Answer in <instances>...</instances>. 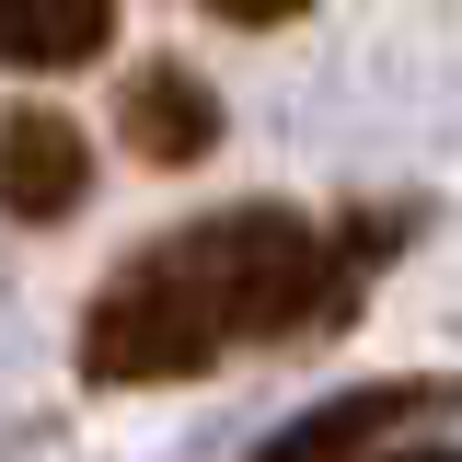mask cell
<instances>
[{"instance_id":"1","label":"cell","mask_w":462,"mask_h":462,"mask_svg":"<svg viewBox=\"0 0 462 462\" xmlns=\"http://www.w3.org/2000/svg\"><path fill=\"white\" fill-rule=\"evenodd\" d=\"M324 231L300 208H220L185 220L162 243H139L93 312H81V382L105 393H162L220 370L231 346H278V336H324Z\"/></svg>"},{"instance_id":"6","label":"cell","mask_w":462,"mask_h":462,"mask_svg":"<svg viewBox=\"0 0 462 462\" xmlns=\"http://www.w3.org/2000/svg\"><path fill=\"white\" fill-rule=\"evenodd\" d=\"M197 12H220V23H243V35H278V23L312 12V0H197Z\"/></svg>"},{"instance_id":"7","label":"cell","mask_w":462,"mask_h":462,"mask_svg":"<svg viewBox=\"0 0 462 462\" xmlns=\"http://www.w3.org/2000/svg\"><path fill=\"white\" fill-rule=\"evenodd\" d=\"M370 462H462V439H428V451H393V439H382Z\"/></svg>"},{"instance_id":"5","label":"cell","mask_w":462,"mask_h":462,"mask_svg":"<svg viewBox=\"0 0 462 462\" xmlns=\"http://www.w3.org/2000/svg\"><path fill=\"white\" fill-rule=\"evenodd\" d=\"M116 47V0H0V69H93Z\"/></svg>"},{"instance_id":"4","label":"cell","mask_w":462,"mask_h":462,"mask_svg":"<svg viewBox=\"0 0 462 462\" xmlns=\"http://www.w3.org/2000/svg\"><path fill=\"white\" fill-rule=\"evenodd\" d=\"M220 93L185 69V58H151V69H127V93H116V139L139 151L151 173H197L208 151H220Z\"/></svg>"},{"instance_id":"3","label":"cell","mask_w":462,"mask_h":462,"mask_svg":"<svg viewBox=\"0 0 462 462\" xmlns=\"http://www.w3.org/2000/svg\"><path fill=\"white\" fill-rule=\"evenodd\" d=\"M81 197H93V139L58 105H12L0 116V208L23 231H58Z\"/></svg>"},{"instance_id":"2","label":"cell","mask_w":462,"mask_h":462,"mask_svg":"<svg viewBox=\"0 0 462 462\" xmlns=\"http://www.w3.org/2000/svg\"><path fill=\"white\" fill-rule=\"evenodd\" d=\"M439 416H451V382H358V393H324V404H300L289 428H266L243 462H370L382 439L439 428Z\"/></svg>"}]
</instances>
